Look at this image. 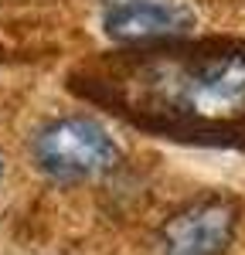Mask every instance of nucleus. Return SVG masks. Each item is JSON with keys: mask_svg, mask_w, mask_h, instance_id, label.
<instances>
[{"mask_svg": "<svg viewBox=\"0 0 245 255\" xmlns=\"http://www.w3.org/2000/svg\"><path fill=\"white\" fill-rule=\"evenodd\" d=\"M68 92L163 139L245 150V41L228 34L113 44L68 72Z\"/></svg>", "mask_w": 245, "mask_h": 255, "instance_id": "f257e3e1", "label": "nucleus"}, {"mask_svg": "<svg viewBox=\"0 0 245 255\" xmlns=\"http://www.w3.org/2000/svg\"><path fill=\"white\" fill-rule=\"evenodd\" d=\"M31 160L55 184H85L113 174L122 163V150L99 119L72 113L38 126L31 136Z\"/></svg>", "mask_w": 245, "mask_h": 255, "instance_id": "f03ea898", "label": "nucleus"}, {"mask_svg": "<svg viewBox=\"0 0 245 255\" xmlns=\"http://www.w3.org/2000/svg\"><path fill=\"white\" fill-rule=\"evenodd\" d=\"M194 10L184 0H106L102 3V31L113 44H143L191 34Z\"/></svg>", "mask_w": 245, "mask_h": 255, "instance_id": "20e7f679", "label": "nucleus"}, {"mask_svg": "<svg viewBox=\"0 0 245 255\" xmlns=\"http://www.w3.org/2000/svg\"><path fill=\"white\" fill-rule=\"evenodd\" d=\"M242 204L232 194H201L181 204L153 235V255H225L239 235Z\"/></svg>", "mask_w": 245, "mask_h": 255, "instance_id": "7ed1b4c3", "label": "nucleus"}, {"mask_svg": "<svg viewBox=\"0 0 245 255\" xmlns=\"http://www.w3.org/2000/svg\"><path fill=\"white\" fill-rule=\"evenodd\" d=\"M0 180H3V160H0Z\"/></svg>", "mask_w": 245, "mask_h": 255, "instance_id": "39448f33", "label": "nucleus"}]
</instances>
